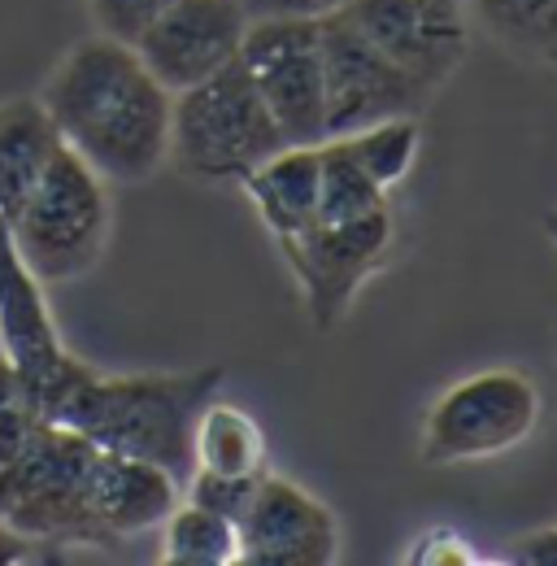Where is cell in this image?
<instances>
[{
	"mask_svg": "<svg viewBox=\"0 0 557 566\" xmlns=\"http://www.w3.org/2000/svg\"><path fill=\"white\" fill-rule=\"evenodd\" d=\"M40 101L70 153L105 184H144L170 161V105L132 44L87 35L70 44L40 87Z\"/></svg>",
	"mask_w": 557,
	"mask_h": 566,
	"instance_id": "obj_1",
	"label": "cell"
},
{
	"mask_svg": "<svg viewBox=\"0 0 557 566\" xmlns=\"http://www.w3.org/2000/svg\"><path fill=\"white\" fill-rule=\"evenodd\" d=\"M222 379V366L148 375H101L78 366L49 401L44 419L78 431L96 449L157 462L183 484L192 475L197 415L218 397Z\"/></svg>",
	"mask_w": 557,
	"mask_h": 566,
	"instance_id": "obj_2",
	"label": "cell"
},
{
	"mask_svg": "<svg viewBox=\"0 0 557 566\" xmlns=\"http://www.w3.org/2000/svg\"><path fill=\"white\" fill-rule=\"evenodd\" d=\"M109 184L66 144L53 153L27 201L9 218V235L31 275L49 287L92 275L109 249Z\"/></svg>",
	"mask_w": 557,
	"mask_h": 566,
	"instance_id": "obj_3",
	"label": "cell"
},
{
	"mask_svg": "<svg viewBox=\"0 0 557 566\" xmlns=\"http://www.w3.org/2000/svg\"><path fill=\"white\" fill-rule=\"evenodd\" d=\"M283 132L240 62L175 92L170 161L197 184H240L258 161L283 148Z\"/></svg>",
	"mask_w": 557,
	"mask_h": 566,
	"instance_id": "obj_4",
	"label": "cell"
},
{
	"mask_svg": "<svg viewBox=\"0 0 557 566\" xmlns=\"http://www.w3.org/2000/svg\"><path fill=\"white\" fill-rule=\"evenodd\" d=\"M96 444L62 423H44L35 440L0 471V523L22 541L96 549L109 545L87 514V475Z\"/></svg>",
	"mask_w": 557,
	"mask_h": 566,
	"instance_id": "obj_5",
	"label": "cell"
},
{
	"mask_svg": "<svg viewBox=\"0 0 557 566\" xmlns=\"http://www.w3.org/2000/svg\"><path fill=\"white\" fill-rule=\"evenodd\" d=\"M540 415H545V397L527 370L514 366L475 370L431 401L422 419L418 458L427 467H466L501 458L536 436Z\"/></svg>",
	"mask_w": 557,
	"mask_h": 566,
	"instance_id": "obj_6",
	"label": "cell"
},
{
	"mask_svg": "<svg viewBox=\"0 0 557 566\" xmlns=\"http://www.w3.org/2000/svg\"><path fill=\"white\" fill-rule=\"evenodd\" d=\"M392 210L348 218V222H309L296 235L275 240L292 280L305 296V314L318 332H332L348 314L361 283L375 280L392 249Z\"/></svg>",
	"mask_w": 557,
	"mask_h": 566,
	"instance_id": "obj_7",
	"label": "cell"
},
{
	"mask_svg": "<svg viewBox=\"0 0 557 566\" xmlns=\"http://www.w3.org/2000/svg\"><path fill=\"white\" fill-rule=\"evenodd\" d=\"M323 49V118L327 140L353 136L383 118H422L431 92L414 83L401 66H392L353 22L340 13L318 18Z\"/></svg>",
	"mask_w": 557,
	"mask_h": 566,
	"instance_id": "obj_8",
	"label": "cell"
},
{
	"mask_svg": "<svg viewBox=\"0 0 557 566\" xmlns=\"http://www.w3.org/2000/svg\"><path fill=\"white\" fill-rule=\"evenodd\" d=\"M235 62L258 87L287 144H323V49L318 18H249Z\"/></svg>",
	"mask_w": 557,
	"mask_h": 566,
	"instance_id": "obj_9",
	"label": "cell"
},
{
	"mask_svg": "<svg viewBox=\"0 0 557 566\" xmlns=\"http://www.w3.org/2000/svg\"><path fill=\"white\" fill-rule=\"evenodd\" d=\"M345 18L431 96L462 71L471 18L458 0H348Z\"/></svg>",
	"mask_w": 557,
	"mask_h": 566,
	"instance_id": "obj_10",
	"label": "cell"
},
{
	"mask_svg": "<svg viewBox=\"0 0 557 566\" xmlns=\"http://www.w3.org/2000/svg\"><path fill=\"white\" fill-rule=\"evenodd\" d=\"M235 532L240 563L249 566H332L340 558V523L327 501L271 467L235 518Z\"/></svg>",
	"mask_w": 557,
	"mask_h": 566,
	"instance_id": "obj_11",
	"label": "cell"
},
{
	"mask_svg": "<svg viewBox=\"0 0 557 566\" xmlns=\"http://www.w3.org/2000/svg\"><path fill=\"white\" fill-rule=\"evenodd\" d=\"M0 354L18 366L40 410H49L57 388L83 366L62 345V332L49 305V283L35 280L31 266L18 258L4 218H0Z\"/></svg>",
	"mask_w": 557,
	"mask_h": 566,
	"instance_id": "obj_12",
	"label": "cell"
},
{
	"mask_svg": "<svg viewBox=\"0 0 557 566\" xmlns=\"http://www.w3.org/2000/svg\"><path fill=\"white\" fill-rule=\"evenodd\" d=\"M244 31L249 13L240 0H170L136 40V53L166 92H183L231 66Z\"/></svg>",
	"mask_w": 557,
	"mask_h": 566,
	"instance_id": "obj_13",
	"label": "cell"
},
{
	"mask_svg": "<svg viewBox=\"0 0 557 566\" xmlns=\"http://www.w3.org/2000/svg\"><path fill=\"white\" fill-rule=\"evenodd\" d=\"M179 496L183 484L166 467L96 449L87 475V514L105 541H132L144 532H157L166 514L179 505Z\"/></svg>",
	"mask_w": 557,
	"mask_h": 566,
	"instance_id": "obj_14",
	"label": "cell"
},
{
	"mask_svg": "<svg viewBox=\"0 0 557 566\" xmlns=\"http://www.w3.org/2000/svg\"><path fill=\"white\" fill-rule=\"evenodd\" d=\"M318 144H283L240 179L275 240L305 231L318 218Z\"/></svg>",
	"mask_w": 557,
	"mask_h": 566,
	"instance_id": "obj_15",
	"label": "cell"
},
{
	"mask_svg": "<svg viewBox=\"0 0 557 566\" xmlns=\"http://www.w3.org/2000/svg\"><path fill=\"white\" fill-rule=\"evenodd\" d=\"M62 148V136L44 109L40 96H13L0 101V218L9 222L53 153Z\"/></svg>",
	"mask_w": 557,
	"mask_h": 566,
	"instance_id": "obj_16",
	"label": "cell"
},
{
	"mask_svg": "<svg viewBox=\"0 0 557 566\" xmlns=\"http://www.w3.org/2000/svg\"><path fill=\"white\" fill-rule=\"evenodd\" d=\"M192 471L218 475H262L266 471V431L262 423L235 406L213 397L192 427Z\"/></svg>",
	"mask_w": 557,
	"mask_h": 566,
	"instance_id": "obj_17",
	"label": "cell"
},
{
	"mask_svg": "<svg viewBox=\"0 0 557 566\" xmlns=\"http://www.w3.org/2000/svg\"><path fill=\"white\" fill-rule=\"evenodd\" d=\"M475 27L518 62L557 66V0H466Z\"/></svg>",
	"mask_w": 557,
	"mask_h": 566,
	"instance_id": "obj_18",
	"label": "cell"
},
{
	"mask_svg": "<svg viewBox=\"0 0 557 566\" xmlns=\"http://www.w3.org/2000/svg\"><path fill=\"white\" fill-rule=\"evenodd\" d=\"M161 532V563L166 566H235L240 563V532L227 514L179 496L166 514Z\"/></svg>",
	"mask_w": 557,
	"mask_h": 566,
	"instance_id": "obj_19",
	"label": "cell"
},
{
	"mask_svg": "<svg viewBox=\"0 0 557 566\" xmlns=\"http://www.w3.org/2000/svg\"><path fill=\"white\" fill-rule=\"evenodd\" d=\"M318 218L314 222H348V218H366V213L383 210L388 192L353 161L340 140L318 144Z\"/></svg>",
	"mask_w": 557,
	"mask_h": 566,
	"instance_id": "obj_20",
	"label": "cell"
},
{
	"mask_svg": "<svg viewBox=\"0 0 557 566\" xmlns=\"http://www.w3.org/2000/svg\"><path fill=\"white\" fill-rule=\"evenodd\" d=\"M340 144L383 192H392L414 170L418 153H422V127H418V118H383L353 136H340Z\"/></svg>",
	"mask_w": 557,
	"mask_h": 566,
	"instance_id": "obj_21",
	"label": "cell"
},
{
	"mask_svg": "<svg viewBox=\"0 0 557 566\" xmlns=\"http://www.w3.org/2000/svg\"><path fill=\"white\" fill-rule=\"evenodd\" d=\"M49 423L40 401L31 397L27 379L18 375V366L0 354V471L35 440V431Z\"/></svg>",
	"mask_w": 557,
	"mask_h": 566,
	"instance_id": "obj_22",
	"label": "cell"
},
{
	"mask_svg": "<svg viewBox=\"0 0 557 566\" xmlns=\"http://www.w3.org/2000/svg\"><path fill=\"white\" fill-rule=\"evenodd\" d=\"M258 480L262 475H218V471H192L188 480H183V496L188 501H197V505H206L213 514H227L231 523L244 514V505H249V496L258 489Z\"/></svg>",
	"mask_w": 557,
	"mask_h": 566,
	"instance_id": "obj_23",
	"label": "cell"
},
{
	"mask_svg": "<svg viewBox=\"0 0 557 566\" xmlns=\"http://www.w3.org/2000/svg\"><path fill=\"white\" fill-rule=\"evenodd\" d=\"M170 0H87V13L96 22V35H109L118 44H132L153 27V18L166 9Z\"/></svg>",
	"mask_w": 557,
	"mask_h": 566,
	"instance_id": "obj_24",
	"label": "cell"
},
{
	"mask_svg": "<svg viewBox=\"0 0 557 566\" xmlns=\"http://www.w3.org/2000/svg\"><path fill=\"white\" fill-rule=\"evenodd\" d=\"M406 563H418V566H475V563H480V554L466 545V536H462V532H453V527H431V532H422V536H418V545L406 554Z\"/></svg>",
	"mask_w": 557,
	"mask_h": 566,
	"instance_id": "obj_25",
	"label": "cell"
},
{
	"mask_svg": "<svg viewBox=\"0 0 557 566\" xmlns=\"http://www.w3.org/2000/svg\"><path fill=\"white\" fill-rule=\"evenodd\" d=\"M249 18H327L340 13L348 0H240Z\"/></svg>",
	"mask_w": 557,
	"mask_h": 566,
	"instance_id": "obj_26",
	"label": "cell"
},
{
	"mask_svg": "<svg viewBox=\"0 0 557 566\" xmlns=\"http://www.w3.org/2000/svg\"><path fill=\"white\" fill-rule=\"evenodd\" d=\"M509 563L557 566V527H540V532L518 536V541H514V549H509Z\"/></svg>",
	"mask_w": 557,
	"mask_h": 566,
	"instance_id": "obj_27",
	"label": "cell"
},
{
	"mask_svg": "<svg viewBox=\"0 0 557 566\" xmlns=\"http://www.w3.org/2000/svg\"><path fill=\"white\" fill-rule=\"evenodd\" d=\"M545 235H549V240L557 244V210L545 213Z\"/></svg>",
	"mask_w": 557,
	"mask_h": 566,
	"instance_id": "obj_28",
	"label": "cell"
},
{
	"mask_svg": "<svg viewBox=\"0 0 557 566\" xmlns=\"http://www.w3.org/2000/svg\"><path fill=\"white\" fill-rule=\"evenodd\" d=\"M554 345H557V327H554Z\"/></svg>",
	"mask_w": 557,
	"mask_h": 566,
	"instance_id": "obj_29",
	"label": "cell"
},
{
	"mask_svg": "<svg viewBox=\"0 0 557 566\" xmlns=\"http://www.w3.org/2000/svg\"><path fill=\"white\" fill-rule=\"evenodd\" d=\"M458 4H466V0H458Z\"/></svg>",
	"mask_w": 557,
	"mask_h": 566,
	"instance_id": "obj_30",
	"label": "cell"
}]
</instances>
